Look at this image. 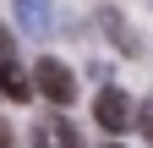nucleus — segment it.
I'll return each instance as SVG.
<instances>
[{"instance_id": "nucleus-6", "label": "nucleus", "mask_w": 153, "mask_h": 148, "mask_svg": "<svg viewBox=\"0 0 153 148\" xmlns=\"http://www.w3.org/2000/svg\"><path fill=\"white\" fill-rule=\"evenodd\" d=\"M0 99H11V104H27V99H33V82L16 71V61L0 66Z\"/></svg>"}, {"instance_id": "nucleus-8", "label": "nucleus", "mask_w": 153, "mask_h": 148, "mask_svg": "<svg viewBox=\"0 0 153 148\" xmlns=\"http://www.w3.org/2000/svg\"><path fill=\"white\" fill-rule=\"evenodd\" d=\"M131 126H142V132H148V148H153V99L137 110V121H131Z\"/></svg>"}, {"instance_id": "nucleus-7", "label": "nucleus", "mask_w": 153, "mask_h": 148, "mask_svg": "<svg viewBox=\"0 0 153 148\" xmlns=\"http://www.w3.org/2000/svg\"><path fill=\"white\" fill-rule=\"evenodd\" d=\"M11 55H16V39H11V28L0 22V66H11Z\"/></svg>"}, {"instance_id": "nucleus-3", "label": "nucleus", "mask_w": 153, "mask_h": 148, "mask_svg": "<svg viewBox=\"0 0 153 148\" xmlns=\"http://www.w3.org/2000/svg\"><path fill=\"white\" fill-rule=\"evenodd\" d=\"M16 28L27 39H49L55 33V0H16Z\"/></svg>"}, {"instance_id": "nucleus-4", "label": "nucleus", "mask_w": 153, "mask_h": 148, "mask_svg": "<svg viewBox=\"0 0 153 148\" xmlns=\"http://www.w3.org/2000/svg\"><path fill=\"white\" fill-rule=\"evenodd\" d=\"M33 148H82V137H76V126L66 115H55V121H38L33 132H27Z\"/></svg>"}, {"instance_id": "nucleus-1", "label": "nucleus", "mask_w": 153, "mask_h": 148, "mask_svg": "<svg viewBox=\"0 0 153 148\" xmlns=\"http://www.w3.org/2000/svg\"><path fill=\"white\" fill-rule=\"evenodd\" d=\"M27 82H33V93H44L49 104H60V110H66V104H76V77H71L60 61H38Z\"/></svg>"}, {"instance_id": "nucleus-5", "label": "nucleus", "mask_w": 153, "mask_h": 148, "mask_svg": "<svg viewBox=\"0 0 153 148\" xmlns=\"http://www.w3.org/2000/svg\"><path fill=\"white\" fill-rule=\"evenodd\" d=\"M99 28L115 39V49H120V55H142V39L131 33V22H126V16L115 11V6H104V11H99Z\"/></svg>"}, {"instance_id": "nucleus-10", "label": "nucleus", "mask_w": 153, "mask_h": 148, "mask_svg": "<svg viewBox=\"0 0 153 148\" xmlns=\"http://www.w3.org/2000/svg\"><path fill=\"white\" fill-rule=\"evenodd\" d=\"M104 148H120V143H104Z\"/></svg>"}, {"instance_id": "nucleus-9", "label": "nucleus", "mask_w": 153, "mask_h": 148, "mask_svg": "<svg viewBox=\"0 0 153 148\" xmlns=\"http://www.w3.org/2000/svg\"><path fill=\"white\" fill-rule=\"evenodd\" d=\"M0 148H16V132H11L6 121H0Z\"/></svg>"}, {"instance_id": "nucleus-2", "label": "nucleus", "mask_w": 153, "mask_h": 148, "mask_svg": "<svg viewBox=\"0 0 153 148\" xmlns=\"http://www.w3.org/2000/svg\"><path fill=\"white\" fill-rule=\"evenodd\" d=\"M93 115H99V126H104V132H115V137H120L126 126L137 121V110H131V93H120L115 82H104V88H99V99H93Z\"/></svg>"}]
</instances>
